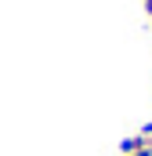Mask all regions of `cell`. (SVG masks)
<instances>
[{"mask_svg":"<svg viewBox=\"0 0 152 156\" xmlns=\"http://www.w3.org/2000/svg\"><path fill=\"white\" fill-rule=\"evenodd\" d=\"M119 156H152V123L141 127L138 134H130V138L119 145Z\"/></svg>","mask_w":152,"mask_h":156,"instance_id":"1","label":"cell"}]
</instances>
